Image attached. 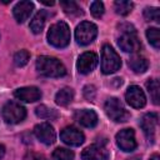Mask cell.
<instances>
[{
    "label": "cell",
    "mask_w": 160,
    "mask_h": 160,
    "mask_svg": "<svg viewBox=\"0 0 160 160\" xmlns=\"http://www.w3.org/2000/svg\"><path fill=\"white\" fill-rule=\"evenodd\" d=\"M35 114L40 118V119H55L58 116L56 111L54 109H50L45 105H39L35 109Z\"/></svg>",
    "instance_id": "24"
},
{
    "label": "cell",
    "mask_w": 160,
    "mask_h": 160,
    "mask_svg": "<svg viewBox=\"0 0 160 160\" xmlns=\"http://www.w3.org/2000/svg\"><path fill=\"white\" fill-rule=\"evenodd\" d=\"M36 70L48 78H61L66 74V69L62 62L51 56H39L36 60Z\"/></svg>",
    "instance_id": "1"
},
{
    "label": "cell",
    "mask_w": 160,
    "mask_h": 160,
    "mask_svg": "<svg viewBox=\"0 0 160 160\" xmlns=\"http://www.w3.org/2000/svg\"><path fill=\"white\" fill-rule=\"evenodd\" d=\"M60 139L70 146H80L85 141L84 134L75 126H66L60 132Z\"/></svg>",
    "instance_id": "13"
},
{
    "label": "cell",
    "mask_w": 160,
    "mask_h": 160,
    "mask_svg": "<svg viewBox=\"0 0 160 160\" xmlns=\"http://www.w3.org/2000/svg\"><path fill=\"white\" fill-rule=\"evenodd\" d=\"M42 4H45V5H54L55 2L54 1H41Z\"/></svg>",
    "instance_id": "34"
},
{
    "label": "cell",
    "mask_w": 160,
    "mask_h": 160,
    "mask_svg": "<svg viewBox=\"0 0 160 160\" xmlns=\"http://www.w3.org/2000/svg\"><path fill=\"white\" fill-rule=\"evenodd\" d=\"M114 8H115L116 14H119L121 16H125L132 10L134 4L131 1H126V0H118V1L114 2Z\"/></svg>",
    "instance_id": "22"
},
{
    "label": "cell",
    "mask_w": 160,
    "mask_h": 160,
    "mask_svg": "<svg viewBox=\"0 0 160 160\" xmlns=\"http://www.w3.org/2000/svg\"><path fill=\"white\" fill-rule=\"evenodd\" d=\"M98 35V28L90 21H82L76 26L75 39L80 45H89Z\"/></svg>",
    "instance_id": "6"
},
{
    "label": "cell",
    "mask_w": 160,
    "mask_h": 160,
    "mask_svg": "<svg viewBox=\"0 0 160 160\" xmlns=\"http://www.w3.org/2000/svg\"><path fill=\"white\" fill-rule=\"evenodd\" d=\"M116 144L118 146L125 151L130 152L136 149V140H135V132L132 129H122L116 134Z\"/></svg>",
    "instance_id": "10"
},
{
    "label": "cell",
    "mask_w": 160,
    "mask_h": 160,
    "mask_svg": "<svg viewBox=\"0 0 160 160\" xmlns=\"http://www.w3.org/2000/svg\"><path fill=\"white\" fill-rule=\"evenodd\" d=\"M99 62V58L95 52L92 51H86L84 54H81L78 59V62H76V68H78V71L81 72V74H89L91 72L96 65Z\"/></svg>",
    "instance_id": "11"
},
{
    "label": "cell",
    "mask_w": 160,
    "mask_h": 160,
    "mask_svg": "<svg viewBox=\"0 0 160 160\" xmlns=\"http://www.w3.org/2000/svg\"><path fill=\"white\" fill-rule=\"evenodd\" d=\"M146 38H148L149 42L155 49L160 48V34H159V29L158 28H149L146 30Z\"/></svg>",
    "instance_id": "25"
},
{
    "label": "cell",
    "mask_w": 160,
    "mask_h": 160,
    "mask_svg": "<svg viewBox=\"0 0 160 160\" xmlns=\"http://www.w3.org/2000/svg\"><path fill=\"white\" fill-rule=\"evenodd\" d=\"M146 89L150 94V98L155 105L159 104L160 100V90H159V81L158 79H150L146 81Z\"/></svg>",
    "instance_id": "21"
},
{
    "label": "cell",
    "mask_w": 160,
    "mask_h": 160,
    "mask_svg": "<svg viewBox=\"0 0 160 160\" xmlns=\"http://www.w3.org/2000/svg\"><path fill=\"white\" fill-rule=\"evenodd\" d=\"M51 159L52 160H72L74 152L69 149H65V148H58L54 150Z\"/></svg>",
    "instance_id": "23"
},
{
    "label": "cell",
    "mask_w": 160,
    "mask_h": 160,
    "mask_svg": "<svg viewBox=\"0 0 160 160\" xmlns=\"http://www.w3.org/2000/svg\"><path fill=\"white\" fill-rule=\"evenodd\" d=\"M26 116V110L16 101H9L2 108V119L8 124H19Z\"/></svg>",
    "instance_id": "5"
},
{
    "label": "cell",
    "mask_w": 160,
    "mask_h": 160,
    "mask_svg": "<svg viewBox=\"0 0 160 160\" xmlns=\"http://www.w3.org/2000/svg\"><path fill=\"white\" fill-rule=\"evenodd\" d=\"M34 10V4L31 1H20L18 2L14 9H12V14H14V18L16 19L18 22H24L25 20L29 19L30 14Z\"/></svg>",
    "instance_id": "17"
},
{
    "label": "cell",
    "mask_w": 160,
    "mask_h": 160,
    "mask_svg": "<svg viewBox=\"0 0 160 160\" xmlns=\"http://www.w3.org/2000/svg\"><path fill=\"white\" fill-rule=\"evenodd\" d=\"M125 99H126V102L130 106L135 108V109H141L146 104L145 94L140 89V86H138V85L129 86V89H128V91L125 94Z\"/></svg>",
    "instance_id": "14"
},
{
    "label": "cell",
    "mask_w": 160,
    "mask_h": 160,
    "mask_svg": "<svg viewBox=\"0 0 160 160\" xmlns=\"http://www.w3.org/2000/svg\"><path fill=\"white\" fill-rule=\"evenodd\" d=\"M149 160H160V156H159L158 154H154V155H152V156H151Z\"/></svg>",
    "instance_id": "33"
},
{
    "label": "cell",
    "mask_w": 160,
    "mask_h": 160,
    "mask_svg": "<svg viewBox=\"0 0 160 160\" xmlns=\"http://www.w3.org/2000/svg\"><path fill=\"white\" fill-rule=\"evenodd\" d=\"M5 155V146L2 144H0V159H2Z\"/></svg>",
    "instance_id": "32"
},
{
    "label": "cell",
    "mask_w": 160,
    "mask_h": 160,
    "mask_svg": "<svg viewBox=\"0 0 160 160\" xmlns=\"http://www.w3.org/2000/svg\"><path fill=\"white\" fill-rule=\"evenodd\" d=\"M108 158H109V151L105 148V141L95 142L88 146L86 149H84L81 152L82 160H108Z\"/></svg>",
    "instance_id": "9"
},
{
    "label": "cell",
    "mask_w": 160,
    "mask_h": 160,
    "mask_svg": "<svg viewBox=\"0 0 160 160\" xmlns=\"http://www.w3.org/2000/svg\"><path fill=\"white\" fill-rule=\"evenodd\" d=\"M48 41L55 48H65L70 42V29L65 21L52 24L48 31Z\"/></svg>",
    "instance_id": "2"
},
{
    "label": "cell",
    "mask_w": 160,
    "mask_h": 160,
    "mask_svg": "<svg viewBox=\"0 0 160 160\" xmlns=\"http://www.w3.org/2000/svg\"><path fill=\"white\" fill-rule=\"evenodd\" d=\"M82 92H84V96H85V99H86V100L92 101V100L95 99L96 90H95V86H94V85H86V86L84 88Z\"/></svg>",
    "instance_id": "30"
},
{
    "label": "cell",
    "mask_w": 160,
    "mask_h": 160,
    "mask_svg": "<svg viewBox=\"0 0 160 160\" xmlns=\"http://www.w3.org/2000/svg\"><path fill=\"white\" fill-rule=\"evenodd\" d=\"M74 119L85 128H94L98 124V115L94 110L81 109L74 112Z\"/></svg>",
    "instance_id": "16"
},
{
    "label": "cell",
    "mask_w": 160,
    "mask_h": 160,
    "mask_svg": "<svg viewBox=\"0 0 160 160\" xmlns=\"http://www.w3.org/2000/svg\"><path fill=\"white\" fill-rule=\"evenodd\" d=\"M90 11L94 18H101L104 14V4L101 1H94L90 5Z\"/></svg>",
    "instance_id": "29"
},
{
    "label": "cell",
    "mask_w": 160,
    "mask_h": 160,
    "mask_svg": "<svg viewBox=\"0 0 160 160\" xmlns=\"http://www.w3.org/2000/svg\"><path fill=\"white\" fill-rule=\"evenodd\" d=\"M45 21H46V12L44 10H41L30 21V30L34 34H40L45 26Z\"/></svg>",
    "instance_id": "20"
},
{
    "label": "cell",
    "mask_w": 160,
    "mask_h": 160,
    "mask_svg": "<svg viewBox=\"0 0 160 160\" xmlns=\"http://www.w3.org/2000/svg\"><path fill=\"white\" fill-rule=\"evenodd\" d=\"M118 45L125 52H138L141 48V42L136 36V30L121 31V35L118 39Z\"/></svg>",
    "instance_id": "7"
},
{
    "label": "cell",
    "mask_w": 160,
    "mask_h": 160,
    "mask_svg": "<svg viewBox=\"0 0 160 160\" xmlns=\"http://www.w3.org/2000/svg\"><path fill=\"white\" fill-rule=\"evenodd\" d=\"M144 18L148 21L159 22L160 21V11H159L158 8H146L144 10Z\"/></svg>",
    "instance_id": "28"
},
{
    "label": "cell",
    "mask_w": 160,
    "mask_h": 160,
    "mask_svg": "<svg viewBox=\"0 0 160 160\" xmlns=\"http://www.w3.org/2000/svg\"><path fill=\"white\" fill-rule=\"evenodd\" d=\"M74 99V90L71 88H62L55 95V101L60 106L69 105Z\"/></svg>",
    "instance_id": "19"
},
{
    "label": "cell",
    "mask_w": 160,
    "mask_h": 160,
    "mask_svg": "<svg viewBox=\"0 0 160 160\" xmlns=\"http://www.w3.org/2000/svg\"><path fill=\"white\" fill-rule=\"evenodd\" d=\"M29 59H30V54H29V51H26V50H20V51H18V52L14 55V62H15V65L19 66V68L26 65L28 61H29Z\"/></svg>",
    "instance_id": "27"
},
{
    "label": "cell",
    "mask_w": 160,
    "mask_h": 160,
    "mask_svg": "<svg viewBox=\"0 0 160 160\" xmlns=\"http://www.w3.org/2000/svg\"><path fill=\"white\" fill-rule=\"evenodd\" d=\"M158 124H159V116L156 112H148L140 120V126H141L145 136L148 138V140L151 144L155 142Z\"/></svg>",
    "instance_id": "8"
},
{
    "label": "cell",
    "mask_w": 160,
    "mask_h": 160,
    "mask_svg": "<svg viewBox=\"0 0 160 160\" xmlns=\"http://www.w3.org/2000/svg\"><path fill=\"white\" fill-rule=\"evenodd\" d=\"M24 160H46V158L41 154H38L34 151H28L24 156Z\"/></svg>",
    "instance_id": "31"
},
{
    "label": "cell",
    "mask_w": 160,
    "mask_h": 160,
    "mask_svg": "<svg viewBox=\"0 0 160 160\" xmlns=\"http://www.w3.org/2000/svg\"><path fill=\"white\" fill-rule=\"evenodd\" d=\"M14 95L18 100H21L25 102H34V101L40 100L41 91L36 86H25V88L16 89L14 91Z\"/></svg>",
    "instance_id": "15"
},
{
    "label": "cell",
    "mask_w": 160,
    "mask_h": 160,
    "mask_svg": "<svg viewBox=\"0 0 160 160\" xmlns=\"http://www.w3.org/2000/svg\"><path fill=\"white\" fill-rule=\"evenodd\" d=\"M105 112L106 115L115 122H124L130 118L129 111L125 109L122 102L116 98H110L105 102Z\"/></svg>",
    "instance_id": "4"
},
{
    "label": "cell",
    "mask_w": 160,
    "mask_h": 160,
    "mask_svg": "<svg viewBox=\"0 0 160 160\" xmlns=\"http://www.w3.org/2000/svg\"><path fill=\"white\" fill-rule=\"evenodd\" d=\"M34 134L45 145H51L55 142L56 139V132L54 128L49 122H40L34 128Z\"/></svg>",
    "instance_id": "12"
},
{
    "label": "cell",
    "mask_w": 160,
    "mask_h": 160,
    "mask_svg": "<svg viewBox=\"0 0 160 160\" xmlns=\"http://www.w3.org/2000/svg\"><path fill=\"white\" fill-rule=\"evenodd\" d=\"M121 66V59L118 52L110 46L104 45L101 50V71L104 74H112Z\"/></svg>",
    "instance_id": "3"
},
{
    "label": "cell",
    "mask_w": 160,
    "mask_h": 160,
    "mask_svg": "<svg viewBox=\"0 0 160 160\" xmlns=\"http://www.w3.org/2000/svg\"><path fill=\"white\" fill-rule=\"evenodd\" d=\"M129 66L134 72H145L149 68V61L141 55H134L129 60Z\"/></svg>",
    "instance_id": "18"
},
{
    "label": "cell",
    "mask_w": 160,
    "mask_h": 160,
    "mask_svg": "<svg viewBox=\"0 0 160 160\" xmlns=\"http://www.w3.org/2000/svg\"><path fill=\"white\" fill-rule=\"evenodd\" d=\"M126 160H141V159H140V156H132V158H129Z\"/></svg>",
    "instance_id": "35"
},
{
    "label": "cell",
    "mask_w": 160,
    "mask_h": 160,
    "mask_svg": "<svg viewBox=\"0 0 160 160\" xmlns=\"http://www.w3.org/2000/svg\"><path fill=\"white\" fill-rule=\"evenodd\" d=\"M60 6L69 15H79V14H81V10H80V8L78 6V4L75 1H71V0L70 1H61Z\"/></svg>",
    "instance_id": "26"
}]
</instances>
